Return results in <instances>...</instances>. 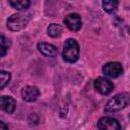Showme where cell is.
Returning <instances> with one entry per match:
<instances>
[{"label":"cell","instance_id":"13","mask_svg":"<svg viewBox=\"0 0 130 130\" xmlns=\"http://www.w3.org/2000/svg\"><path fill=\"white\" fill-rule=\"evenodd\" d=\"M10 5L17 10H21V9H26L29 4L30 1L29 0H9Z\"/></svg>","mask_w":130,"mask_h":130},{"label":"cell","instance_id":"15","mask_svg":"<svg viewBox=\"0 0 130 130\" xmlns=\"http://www.w3.org/2000/svg\"><path fill=\"white\" fill-rule=\"evenodd\" d=\"M0 44H1V56L3 57V56H5L6 51H7L8 47H9V43H8V41L5 39V37H4L3 35L1 36V39H0Z\"/></svg>","mask_w":130,"mask_h":130},{"label":"cell","instance_id":"7","mask_svg":"<svg viewBox=\"0 0 130 130\" xmlns=\"http://www.w3.org/2000/svg\"><path fill=\"white\" fill-rule=\"evenodd\" d=\"M21 96L25 102H35L40 96V90L36 86L28 85L21 89Z\"/></svg>","mask_w":130,"mask_h":130},{"label":"cell","instance_id":"17","mask_svg":"<svg viewBox=\"0 0 130 130\" xmlns=\"http://www.w3.org/2000/svg\"><path fill=\"white\" fill-rule=\"evenodd\" d=\"M129 34H130V27H129Z\"/></svg>","mask_w":130,"mask_h":130},{"label":"cell","instance_id":"11","mask_svg":"<svg viewBox=\"0 0 130 130\" xmlns=\"http://www.w3.org/2000/svg\"><path fill=\"white\" fill-rule=\"evenodd\" d=\"M119 1L118 0H103V8L106 12L112 13L117 10Z\"/></svg>","mask_w":130,"mask_h":130},{"label":"cell","instance_id":"4","mask_svg":"<svg viewBox=\"0 0 130 130\" xmlns=\"http://www.w3.org/2000/svg\"><path fill=\"white\" fill-rule=\"evenodd\" d=\"M94 87L100 93H102L104 95H107V94H109L113 91L114 84L110 80H108L107 78L99 77L94 80Z\"/></svg>","mask_w":130,"mask_h":130},{"label":"cell","instance_id":"1","mask_svg":"<svg viewBox=\"0 0 130 130\" xmlns=\"http://www.w3.org/2000/svg\"><path fill=\"white\" fill-rule=\"evenodd\" d=\"M130 103V94L127 92L116 94L114 98H112L105 107L106 113H115L122 109H124L128 104Z\"/></svg>","mask_w":130,"mask_h":130},{"label":"cell","instance_id":"5","mask_svg":"<svg viewBox=\"0 0 130 130\" xmlns=\"http://www.w3.org/2000/svg\"><path fill=\"white\" fill-rule=\"evenodd\" d=\"M103 72L105 75L115 78L120 76L123 73V68L119 62H110L103 67Z\"/></svg>","mask_w":130,"mask_h":130},{"label":"cell","instance_id":"12","mask_svg":"<svg viewBox=\"0 0 130 130\" xmlns=\"http://www.w3.org/2000/svg\"><path fill=\"white\" fill-rule=\"evenodd\" d=\"M62 34V26L57 23H52L48 26V35L52 38H58Z\"/></svg>","mask_w":130,"mask_h":130},{"label":"cell","instance_id":"16","mask_svg":"<svg viewBox=\"0 0 130 130\" xmlns=\"http://www.w3.org/2000/svg\"><path fill=\"white\" fill-rule=\"evenodd\" d=\"M2 129H8V126H6L3 122H0V130H2Z\"/></svg>","mask_w":130,"mask_h":130},{"label":"cell","instance_id":"8","mask_svg":"<svg viewBox=\"0 0 130 130\" xmlns=\"http://www.w3.org/2000/svg\"><path fill=\"white\" fill-rule=\"evenodd\" d=\"M99 129H109V130H120L121 126L119 122L111 117H104L98 122Z\"/></svg>","mask_w":130,"mask_h":130},{"label":"cell","instance_id":"3","mask_svg":"<svg viewBox=\"0 0 130 130\" xmlns=\"http://www.w3.org/2000/svg\"><path fill=\"white\" fill-rule=\"evenodd\" d=\"M31 16L30 14H22V13H17L11 15L8 20H7V27L8 29L12 31H18L21 30L26 26V24L29 22Z\"/></svg>","mask_w":130,"mask_h":130},{"label":"cell","instance_id":"10","mask_svg":"<svg viewBox=\"0 0 130 130\" xmlns=\"http://www.w3.org/2000/svg\"><path fill=\"white\" fill-rule=\"evenodd\" d=\"M38 49L39 51L47 56V57H51V58H54L58 55V49L54 46V45H51V44H47V43H39L38 44Z\"/></svg>","mask_w":130,"mask_h":130},{"label":"cell","instance_id":"2","mask_svg":"<svg viewBox=\"0 0 130 130\" xmlns=\"http://www.w3.org/2000/svg\"><path fill=\"white\" fill-rule=\"evenodd\" d=\"M62 57L66 62L73 63L79 57V46L77 42L73 39H68L65 41L63 46Z\"/></svg>","mask_w":130,"mask_h":130},{"label":"cell","instance_id":"18","mask_svg":"<svg viewBox=\"0 0 130 130\" xmlns=\"http://www.w3.org/2000/svg\"><path fill=\"white\" fill-rule=\"evenodd\" d=\"M129 120H130V115H129Z\"/></svg>","mask_w":130,"mask_h":130},{"label":"cell","instance_id":"14","mask_svg":"<svg viewBox=\"0 0 130 130\" xmlns=\"http://www.w3.org/2000/svg\"><path fill=\"white\" fill-rule=\"evenodd\" d=\"M1 88L3 89L6 84H8V82L10 81V78H11V75L9 72H6V71H1Z\"/></svg>","mask_w":130,"mask_h":130},{"label":"cell","instance_id":"6","mask_svg":"<svg viewBox=\"0 0 130 130\" xmlns=\"http://www.w3.org/2000/svg\"><path fill=\"white\" fill-rule=\"evenodd\" d=\"M64 23L66 24V26L72 30V31H77L80 29L81 25H82V21H81V17L79 14L77 13H71L68 14L67 16H65L64 18Z\"/></svg>","mask_w":130,"mask_h":130},{"label":"cell","instance_id":"9","mask_svg":"<svg viewBox=\"0 0 130 130\" xmlns=\"http://www.w3.org/2000/svg\"><path fill=\"white\" fill-rule=\"evenodd\" d=\"M0 103H1V108L4 112L8 114H11L14 112L16 107V102L13 98L9 95H2L0 99Z\"/></svg>","mask_w":130,"mask_h":130}]
</instances>
